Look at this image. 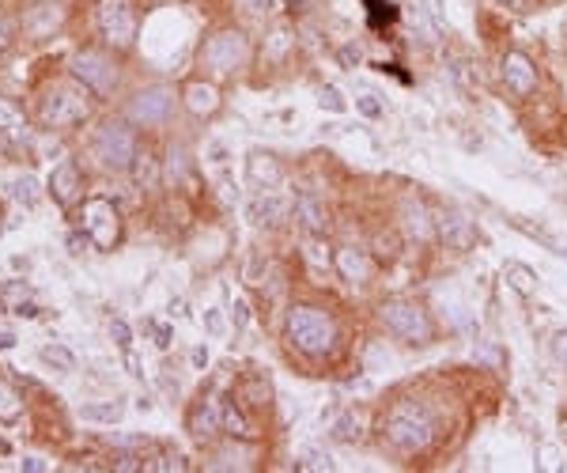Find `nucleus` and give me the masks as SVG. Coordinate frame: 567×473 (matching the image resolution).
Returning a JSON list of instances; mask_svg holds the SVG:
<instances>
[{"label": "nucleus", "mask_w": 567, "mask_h": 473, "mask_svg": "<svg viewBox=\"0 0 567 473\" xmlns=\"http://www.w3.org/2000/svg\"><path fill=\"white\" fill-rule=\"evenodd\" d=\"M12 344H15V337H12V334H0V353L12 349Z\"/></svg>", "instance_id": "37"}, {"label": "nucleus", "mask_w": 567, "mask_h": 473, "mask_svg": "<svg viewBox=\"0 0 567 473\" xmlns=\"http://www.w3.org/2000/svg\"><path fill=\"white\" fill-rule=\"evenodd\" d=\"M99 30L110 46H133L136 38V15L129 0H103L99 4Z\"/></svg>", "instance_id": "6"}, {"label": "nucleus", "mask_w": 567, "mask_h": 473, "mask_svg": "<svg viewBox=\"0 0 567 473\" xmlns=\"http://www.w3.org/2000/svg\"><path fill=\"white\" fill-rule=\"evenodd\" d=\"M250 212H254L258 224H269V228H273V224H280V220H284V201H276V197H258Z\"/></svg>", "instance_id": "21"}, {"label": "nucleus", "mask_w": 567, "mask_h": 473, "mask_svg": "<svg viewBox=\"0 0 567 473\" xmlns=\"http://www.w3.org/2000/svg\"><path fill=\"white\" fill-rule=\"evenodd\" d=\"M322 106H329V110H344V99H341V91L337 87H322Z\"/></svg>", "instance_id": "28"}, {"label": "nucleus", "mask_w": 567, "mask_h": 473, "mask_svg": "<svg viewBox=\"0 0 567 473\" xmlns=\"http://www.w3.org/2000/svg\"><path fill=\"white\" fill-rule=\"evenodd\" d=\"M356 106H359V110H364V114H367V118H378V114H382V106H378V103L371 99V95H364V99H356Z\"/></svg>", "instance_id": "30"}, {"label": "nucleus", "mask_w": 567, "mask_h": 473, "mask_svg": "<svg viewBox=\"0 0 567 473\" xmlns=\"http://www.w3.org/2000/svg\"><path fill=\"white\" fill-rule=\"evenodd\" d=\"M250 57V46L246 38L239 35V30H219V35L209 38V46H204V69H212L216 76H231L234 69H242Z\"/></svg>", "instance_id": "4"}, {"label": "nucleus", "mask_w": 567, "mask_h": 473, "mask_svg": "<svg viewBox=\"0 0 567 473\" xmlns=\"http://www.w3.org/2000/svg\"><path fill=\"white\" fill-rule=\"evenodd\" d=\"M553 356L560 360V368H567V329H560L556 341H553Z\"/></svg>", "instance_id": "29"}, {"label": "nucleus", "mask_w": 567, "mask_h": 473, "mask_svg": "<svg viewBox=\"0 0 567 473\" xmlns=\"http://www.w3.org/2000/svg\"><path fill=\"white\" fill-rule=\"evenodd\" d=\"M15 314H20V319H35L38 307L35 303H20V307H15Z\"/></svg>", "instance_id": "35"}, {"label": "nucleus", "mask_w": 567, "mask_h": 473, "mask_svg": "<svg viewBox=\"0 0 567 473\" xmlns=\"http://www.w3.org/2000/svg\"><path fill=\"white\" fill-rule=\"evenodd\" d=\"M378 319L390 329L393 337H401L408 344H428L435 337V326L428 319V311L408 303V299H390V303L378 307Z\"/></svg>", "instance_id": "3"}, {"label": "nucleus", "mask_w": 567, "mask_h": 473, "mask_svg": "<svg viewBox=\"0 0 567 473\" xmlns=\"http://www.w3.org/2000/svg\"><path fill=\"white\" fill-rule=\"evenodd\" d=\"M155 344H160V349H167V344H170V329L167 326H155Z\"/></svg>", "instance_id": "33"}, {"label": "nucleus", "mask_w": 567, "mask_h": 473, "mask_svg": "<svg viewBox=\"0 0 567 473\" xmlns=\"http://www.w3.org/2000/svg\"><path fill=\"white\" fill-rule=\"evenodd\" d=\"M246 319H250V314H246V303H234V322L246 326Z\"/></svg>", "instance_id": "36"}, {"label": "nucleus", "mask_w": 567, "mask_h": 473, "mask_svg": "<svg viewBox=\"0 0 567 473\" xmlns=\"http://www.w3.org/2000/svg\"><path fill=\"white\" fill-rule=\"evenodd\" d=\"M15 417H20V394L0 378V420H15Z\"/></svg>", "instance_id": "25"}, {"label": "nucleus", "mask_w": 567, "mask_h": 473, "mask_svg": "<svg viewBox=\"0 0 567 473\" xmlns=\"http://www.w3.org/2000/svg\"><path fill=\"white\" fill-rule=\"evenodd\" d=\"M84 216H87L91 239L99 243L103 250L114 246V239H118V212H114V204H110L106 197H91L87 209H84Z\"/></svg>", "instance_id": "9"}, {"label": "nucleus", "mask_w": 567, "mask_h": 473, "mask_svg": "<svg viewBox=\"0 0 567 473\" xmlns=\"http://www.w3.org/2000/svg\"><path fill=\"white\" fill-rule=\"evenodd\" d=\"M185 106L193 110V114H216V106H219V95H216V87H209V84H189L185 87Z\"/></svg>", "instance_id": "18"}, {"label": "nucleus", "mask_w": 567, "mask_h": 473, "mask_svg": "<svg viewBox=\"0 0 567 473\" xmlns=\"http://www.w3.org/2000/svg\"><path fill=\"white\" fill-rule=\"evenodd\" d=\"M193 364H209V353H204V349H193Z\"/></svg>", "instance_id": "38"}, {"label": "nucleus", "mask_w": 567, "mask_h": 473, "mask_svg": "<svg viewBox=\"0 0 567 473\" xmlns=\"http://www.w3.org/2000/svg\"><path fill=\"white\" fill-rule=\"evenodd\" d=\"M80 189H84V178H80V167H76L72 160H69V163H61V167L53 170L50 194H53L61 204H72L76 197H80Z\"/></svg>", "instance_id": "13"}, {"label": "nucleus", "mask_w": 567, "mask_h": 473, "mask_svg": "<svg viewBox=\"0 0 567 473\" xmlns=\"http://www.w3.org/2000/svg\"><path fill=\"white\" fill-rule=\"evenodd\" d=\"M224 424L231 428V436H239V439H250V436H254V424H250V420H246L234 405H227V409H224Z\"/></svg>", "instance_id": "24"}, {"label": "nucleus", "mask_w": 567, "mask_h": 473, "mask_svg": "<svg viewBox=\"0 0 567 473\" xmlns=\"http://www.w3.org/2000/svg\"><path fill=\"white\" fill-rule=\"evenodd\" d=\"M503 80H507L511 91L530 95L533 87H538V69H533V61H530L526 54L511 50L507 57H503Z\"/></svg>", "instance_id": "11"}, {"label": "nucleus", "mask_w": 567, "mask_h": 473, "mask_svg": "<svg viewBox=\"0 0 567 473\" xmlns=\"http://www.w3.org/2000/svg\"><path fill=\"white\" fill-rule=\"evenodd\" d=\"M341 61H344V65H359V50H356V46H344V50H341Z\"/></svg>", "instance_id": "32"}, {"label": "nucleus", "mask_w": 567, "mask_h": 473, "mask_svg": "<svg viewBox=\"0 0 567 473\" xmlns=\"http://www.w3.org/2000/svg\"><path fill=\"white\" fill-rule=\"evenodd\" d=\"M219 424H224V409H219L212 398H204L193 413H189V432H193L197 439H209L219 432Z\"/></svg>", "instance_id": "15"}, {"label": "nucleus", "mask_w": 567, "mask_h": 473, "mask_svg": "<svg viewBox=\"0 0 567 473\" xmlns=\"http://www.w3.org/2000/svg\"><path fill=\"white\" fill-rule=\"evenodd\" d=\"M503 277H507L511 288H514V292H522V295H533V292H538V273L526 270V265H518V261H511L507 270H503Z\"/></svg>", "instance_id": "20"}, {"label": "nucleus", "mask_w": 567, "mask_h": 473, "mask_svg": "<svg viewBox=\"0 0 567 473\" xmlns=\"http://www.w3.org/2000/svg\"><path fill=\"white\" fill-rule=\"evenodd\" d=\"M401 216H405V231H408V239H416V243H428L431 235H435V224H431V216H428V209H423L420 201H405Z\"/></svg>", "instance_id": "17"}, {"label": "nucleus", "mask_w": 567, "mask_h": 473, "mask_svg": "<svg viewBox=\"0 0 567 473\" xmlns=\"http://www.w3.org/2000/svg\"><path fill=\"white\" fill-rule=\"evenodd\" d=\"M333 265H337V273L349 280V284H364L367 273H371L367 254H364V250H356V246H341L337 258H333Z\"/></svg>", "instance_id": "16"}, {"label": "nucleus", "mask_w": 567, "mask_h": 473, "mask_svg": "<svg viewBox=\"0 0 567 473\" xmlns=\"http://www.w3.org/2000/svg\"><path fill=\"white\" fill-rule=\"evenodd\" d=\"M45 364H53V368H61V371H72L76 368V356L69 353V349H61V344H45V349L38 353Z\"/></svg>", "instance_id": "23"}, {"label": "nucleus", "mask_w": 567, "mask_h": 473, "mask_svg": "<svg viewBox=\"0 0 567 473\" xmlns=\"http://www.w3.org/2000/svg\"><path fill=\"white\" fill-rule=\"evenodd\" d=\"M80 417H84V420H106V424H114V420H121V402H106V405H80Z\"/></svg>", "instance_id": "22"}, {"label": "nucleus", "mask_w": 567, "mask_h": 473, "mask_svg": "<svg viewBox=\"0 0 567 473\" xmlns=\"http://www.w3.org/2000/svg\"><path fill=\"white\" fill-rule=\"evenodd\" d=\"M310 261L322 270V265H329V254H322V246H310Z\"/></svg>", "instance_id": "34"}, {"label": "nucleus", "mask_w": 567, "mask_h": 473, "mask_svg": "<svg viewBox=\"0 0 567 473\" xmlns=\"http://www.w3.org/2000/svg\"><path fill=\"white\" fill-rule=\"evenodd\" d=\"M288 341L307 356H325V353H333V344H337V326L318 307H292Z\"/></svg>", "instance_id": "2"}, {"label": "nucleus", "mask_w": 567, "mask_h": 473, "mask_svg": "<svg viewBox=\"0 0 567 473\" xmlns=\"http://www.w3.org/2000/svg\"><path fill=\"white\" fill-rule=\"evenodd\" d=\"M110 334H114V337H118V344H121V349H125V353H129V344H133V334H129V326H125L121 319H114V322H110Z\"/></svg>", "instance_id": "27"}, {"label": "nucleus", "mask_w": 567, "mask_h": 473, "mask_svg": "<svg viewBox=\"0 0 567 473\" xmlns=\"http://www.w3.org/2000/svg\"><path fill=\"white\" fill-rule=\"evenodd\" d=\"M12 197L23 201V204H35V182H30V178H15L12 182Z\"/></svg>", "instance_id": "26"}, {"label": "nucleus", "mask_w": 567, "mask_h": 473, "mask_svg": "<svg viewBox=\"0 0 567 473\" xmlns=\"http://www.w3.org/2000/svg\"><path fill=\"white\" fill-rule=\"evenodd\" d=\"M84 114H87V95H80L76 87L50 91V99L42 106V118H45V125H53V129H65V125L80 121Z\"/></svg>", "instance_id": "7"}, {"label": "nucleus", "mask_w": 567, "mask_h": 473, "mask_svg": "<svg viewBox=\"0 0 567 473\" xmlns=\"http://www.w3.org/2000/svg\"><path fill=\"white\" fill-rule=\"evenodd\" d=\"M439 231H443V239L450 246H458V250H469L472 239H477V228H472V220L465 212H447L443 220H439Z\"/></svg>", "instance_id": "14"}, {"label": "nucleus", "mask_w": 567, "mask_h": 473, "mask_svg": "<svg viewBox=\"0 0 567 473\" xmlns=\"http://www.w3.org/2000/svg\"><path fill=\"white\" fill-rule=\"evenodd\" d=\"M382 436L393 451L401 454H413V451H423L435 439V420L423 405L416 402H398L386 413V424H382Z\"/></svg>", "instance_id": "1"}, {"label": "nucleus", "mask_w": 567, "mask_h": 473, "mask_svg": "<svg viewBox=\"0 0 567 473\" xmlns=\"http://www.w3.org/2000/svg\"><path fill=\"white\" fill-rule=\"evenodd\" d=\"M76 72H80V80L91 84L94 91H110V87H114V80H118V72H114V65H110V57L94 54V50H87V54L76 57Z\"/></svg>", "instance_id": "10"}, {"label": "nucleus", "mask_w": 567, "mask_h": 473, "mask_svg": "<svg viewBox=\"0 0 567 473\" xmlns=\"http://www.w3.org/2000/svg\"><path fill=\"white\" fill-rule=\"evenodd\" d=\"M503 4H511V8H526L530 0H503Z\"/></svg>", "instance_id": "40"}, {"label": "nucleus", "mask_w": 567, "mask_h": 473, "mask_svg": "<svg viewBox=\"0 0 567 473\" xmlns=\"http://www.w3.org/2000/svg\"><path fill=\"white\" fill-rule=\"evenodd\" d=\"M170 110H175V91L170 87H148L129 103V118L144 121V125H160V121L170 118Z\"/></svg>", "instance_id": "8"}, {"label": "nucleus", "mask_w": 567, "mask_h": 473, "mask_svg": "<svg viewBox=\"0 0 567 473\" xmlns=\"http://www.w3.org/2000/svg\"><path fill=\"white\" fill-rule=\"evenodd\" d=\"M0 121H15V114H12V110H4V106H0Z\"/></svg>", "instance_id": "39"}, {"label": "nucleus", "mask_w": 567, "mask_h": 473, "mask_svg": "<svg viewBox=\"0 0 567 473\" xmlns=\"http://www.w3.org/2000/svg\"><path fill=\"white\" fill-rule=\"evenodd\" d=\"M94 160H103L106 167H129L136 160V140L125 125H103L94 137Z\"/></svg>", "instance_id": "5"}, {"label": "nucleus", "mask_w": 567, "mask_h": 473, "mask_svg": "<svg viewBox=\"0 0 567 473\" xmlns=\"http://www.w3.org/2000/svg\"><path fill=\"white\" fill-rule=\"evenodd\" d=\"M295 212H299V220H303V228L314 231V235H322L329 228V209L314 189H303V194L295 197Z\"/></svg>", "instance_id": "12"}, {"label": "nucleus", "mask_w": 567, "mask_h": 473, "mask_svg": "<svg viewBox=\"0 0 567 473\" xmlns=\"http://www.w3.org/2000/svg\"><path fill=\"white\" fill-rule=\"evenodd\" d=\"M250 175H254V182H261L265 189H273L280 182V167L273 155H250Z\"/></svg>", "instance_id": "19"}, {"label": "nucleus", "mask_w": 567, "mask_h": 473, "mask_svg": "<svg viewBox=\"0 0 567 473\" xmlns=\"http://www.w3.org/2000/svg\"><path fill=\"white\" fill-rule=\"evenodd\" d=\"M303 469H333V462L329 459H322V454H314V459H307V462H299Z\"/></svg>", "instance_id": "31"}]
</instances>
